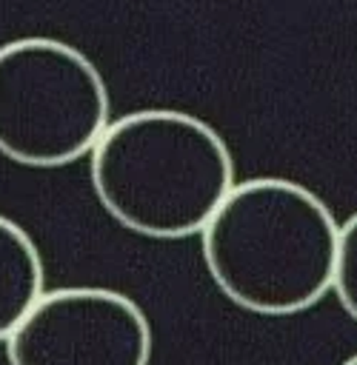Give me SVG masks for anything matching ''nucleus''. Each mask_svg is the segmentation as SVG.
<instances>
[{"label": "nucleus", "mask_w": 357, "mask_h": 365, "mask_svg": "<svg viewBox=\"0 0 357 365\" xmlns=\"http://www.w3.org/2000/svg\"><path fill=\"white\" fill-rule=\"evenodd\" d=\"M337 237L331 208L286 177L234 182L200 231L203 262L220 294L263 317L308 311L331 291Z\"/></svg>", "instance_id": "f257e3e1"}, {"label": "nucleus", "mask_w": 357, "mask_h": 365, "mask_svg": "<svg viewBox=\"0 0 357 365\" xmlns=\"http://www.w3.org/2000/svg\"><path fill=\"white\" fill-rule=\"evenodd\" d=\"M89 174L109 217L151 240L200 234L234 188L226 140L206 120L174 108L111 120L91 148Z\"/></svg>", "instance_id": "f03ea898"}, {"label": "nucleus", "mask_w": 357, "mask_h": 365, "mask_svg": "<svg viewBox=\"0 0 357 365\" xmlns=\"http://www.w3.org/2000/svg\"><path fill=\"white\" fill-rule=\"evenodd\" d=\"M109 88L97 66L57 37L0 46V154L29 168L69 165L109 125Z\"/></svg>", "instance_id": "7ed1b4c3"}, {"label": "nucleus", "mask_w": 357, "mask_h": 365, "mask_svg": "<svg viewBox=\"0 0 357 365\" xmlns=\"http://www.w3.org/2000/svg\"><path fill=\"white\" fill-rule=\"evenodd\" d=\"M9 365H149L151 325L114 288L43 291L6 339Z\"/></svg>", "instance_id": "20e7f679"}, {"label": "nucleus", "mask_w": 357, "mask_h": 365, "mask_svg": "<svg viewBox=\"0 0 357 365\" xmlns=\"http://www.w3.org/2000/svg\"><path fill=\"white\" fill-rule=\"evenodd\" d=\"M46 291L43 257L23 225L0 214V342Z\"/></svg>", "instance_id": "39448f33"}, {"label": "nucleus", "mask_w": 357, "mask_h": 365, "mask_svg": "<svg viewBox=\"0 0 357 365\" xmlns=\"http://www.w3.org/2000/svg\"><path fill=\"white\" fill-rule=\"evenodd\" d=\"M331 291L337 294L343 311L357 322V211L340 225Z\"/></svg>", "instance_id": "423d86ee"}, {"label": "nucleus", "mask_w": 357, "mask_h": 365, "mask_svg": "<svg viewBox=\"0 0 357 365\" xmlns=\"http://www.w3.org/2000/svg\"><path fill=\"white\" fill-rule=\"evenodd\" d=\"M340 365H357V354H351V356H348V359H343Z\"/></svg>", "instance_id": "0eeeda50"}]
</instances>
